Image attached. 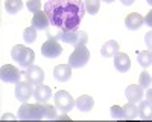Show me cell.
Returning a JSON list of instances; mask_svg holds the SVG:
<instances>
[{
	"label": "cell",
	"instance_id": "cell-1",
	"mask_svg": "<svg viewBox=\"0 0 152 122\" xmlns=\"http://www.w3.org/2000/svg\"><path fill=\"white\" fill-rule=\"evenodd\" d=\"M44 11L50 24L59 31H78L85 14L82 0H47Z\"/></svg>",
	"mask_w": 152,
	"mask_h": 122
},
{
	"label": "cell",
	"instance_id": "cell-2",
	"mask_svg": "<svg viewBox=\"0 0 152 122\" xmlns=\"http://www.w3.org/2000/svg\"><path fill=\"white\" fill-rule=\"evenodd\" d=\"M11 57L14 61H17L18 66L20 67H24V69H28L29 66L34 64V61H35V54L32 49L26 47V46H23V44H17L11 49Z\"/></svg>",
	"mask_w": 152,
	"mask_h": 122
},
{
	"label": "cell",
	"instance_id": "cell-3",
	"mask_svg": "<svg viewBox=\"0 0 152 122\" xmlns=\"http://www.w3.org/2000/svg\"><path fill=\"white\" fill-rule=\"evenodd\" d=\"M18 119L21 121H40L44 119V108L43 104H26L23 102V105L18 108Z\"/></svg>",
	"mask_w": 152,
	"mask_h": 122
},
{
	"label": "cell",
	"instance_id": "cell-4",
	"mask_svg": "<svg viewBox=\"0 0 152 122\" xmlns=\"http://www.w3.org/2000/svg\"><path fill=\"white\" fill-rule=\"evenodd\" d=\"M88 60H90V51L87 49V46H79L75 47V51L69 57V64L73 69H79L88 63Z\"/></svg>",
	"mask_w": 152,
	"mask_h": 122
},
{
	"label": "cell",
	"instance_id": "cell-5",
	"mask_svg": "<svg viewBox=\"0 0 152 122\" xmlns=\"http://www.w3.org/2000/svg\"><path fill=\"white\" fill-rule=\"evenodd\" d=\"M61 54H62L61 44L58 43V40L55 38L52 34H49L47 41H44L43 46H41V55L46 57V58H56Z\"/></svg>",
	"mask_w": 152,
	"mask_h": 122
},
{
	"label": "cell",
	"instance_id": "cell-6",
	"mask_svg": "<svg viewBox=\"0 0 152 122\" xmlns=\"http://www.w3.org/2000/svg\"><path fill=\"white\" fill-rule=\"evenodd\" d=\"M53 99H55L56 108L61 110L62 113H69L70 110L76 105V104H75V99L72 98V95H70L69 92H66V90H58V92L55 93Z\"/></svg>",
	"mask_w": 152,
	"mask_h": 122
},
{
	"label": "cell",
	"instance_id": "cell-7",
	"mask_svg": "<svg viewBox=\"0 0 152 122\" xmlns=\"http://www.w3.org/2000/svg\"><path fill=\"white\" fill-rule=\"evenodd\" d=\"M23 76V72H20L15 66H12V64H5L2 66V69H0V78H2L3 82H20Z\"/></svg>",
	"mask_w": 152,
	"mask_h": 122
},
{
	"label": "cell",
	"instance_id": "cell-8",
	"mask_svg": "<svg viewBox=\"0 0 152 122\" xmlns=\"http://www.w3.org/2000/svg\"><path fill=\"white\" fill-rule=\"evenodd\" d=\"M23 76L24 79H26L28 82L37 85V84H41L43 79H44V70L41 67H38V66H29L26 70L23 72Z\"/></svg>",
	"mask_w": 152,
	"mask_h": 122
},
{
	"label": "cell",
	"instance_id": "cell-9",
	"mask_svg": "<svg viewBox=\"0 0 152 122\" xmlns=\"http://www.w3.org/2000/svg\"><path fill=\"white\" fill-rule=\"evenodd\" d=\"M32 95H34V89H32L31 82H28V81H20V82L15 84V98H17L18 101L26 102Z\"/></svg>",
	"mask_w": 152,
	"mask_h": 122
},
{
	"label": "cell",
	"instance_id": "cell-10",
	"mask_svg": "<svg viewBox=\"0 0 152 122\" xmlns=\"http://www.w3.org/2000/svg\"><path fill=\"white\" fill-rule=\"evenodd\" d=\"M34 98L37 102L40 104H46L50 98H52V89L49 85H44L43 82L41 84H37V87L34 90Z\"/></svg>",
	"mask_w": 152,
	"mask_h": 122
},
{
	"label": "cell",
	"instance_id": "cell-11",
	"mask_svg": "<svg viewBox=\"0 0 152 122\" xmlns=\"http://www.w3.org/2000/svg\"><path fill=\"white\" fill-rule=\"evenodd\" d=\"M125 96L129 102H140L143 99V87L140 84H129L125 90Z\"/></svg>",
	"mask_w": 152,
	"mask_h": 122
},
{
	"label": "cell",
	"instance_id": "cell-12",
	"mask_svg": "<svg viewBox=\"0 0 152 122\" xmlns=\"http://www.w3.org/2000/svg\"><path fill=\"white\" fill-rule=\"evenodd\" d=\"M143 23H145V17H142L138 12H131V14H128L125 18V26L129 31L140 29L143 26Z\"/></svg>",
	"mask_w": 152,
	"mask_h": 122
},
{
	"label": "cell",
	"instance_id": "cell-13",
	"mask_svg": "<svg viewBox=\"0 0 152 122\" xmlns=\"http://www.w3.org/2000/svg\"><path fill=\"white\" fill-rule=\"evenodd\" d=\"M53 78L59 82H66L72 78V66L70 64H59L53 69Z\"/></svg>",
	"mask_w": 152,
	"mask_h": 122
},
{
	"label": "cell",
	"instance_id": "cell-14",
	"mask_svg": "<svg viewBox=\"0 0 152 122\" xmlns=\"http://www.w3.org/2000/svg\"><path fill=\"white\" fill-rule=\"evenodd\" d=\"M114 67H116L119 72L125 73V72H128L131 69V60L129 57L123 54V52H119L114 55Z\"/></svg>",
	"mask_w": 152,
	"mask_h": 122
},
{
	"label": "cell",
	"instance_id": "cell-15",
	"mask_svg": "<svg viewBox=\"0 0 152 122\" xmlns=\"http://www.w3.org/2000/svg\"><path fill=\"white\" fill-rule=\"evenodd\" d=\"M32 26L35 29H41V31L43 29H49L50 20H49V15L46 14V11L44 12H41V11L35 12L34 17H32Z\"/></svg>",
	"mask_w": 152,
	"mask_h": 122
},
{
	"label": "cell",
	"instance_id": "cell-16",
	"mask_svg": "<svg viewBox=\"0 0 152 122\" xmlns=\"http://www.w3.org/2000/svg\"><path fill=\"white\" fill-rule=\"evenodd\" d=\"M55 38L62 41V43H67V44H76V40H78V31H58L55 35Z\"/></svg>",
	"mask_w": 152,
	"mask_h": 122
},
{
	"label": "cell",
	"instance_id": "cell-17",
	"mask_svg": "<svg viewBox=\"0 0 152 122\" xmlns=\"http://www.w3.org/2000/svg\"><path fill=\"white\" fill-rule=\"evenodd\" d=\"M119 49H120V46H119L117 41L110 40V41L104 43L102 49H100V54H102V57H105V58H111L116 54H119Z\"/></svg>",
	"mask_w": 152,
	"mask_h": 122
},
{
	"label": "cell",
	"instance_id": "cell-18",
	"mask_svg": "<svg viewBox=\"0 0 152 122\" xmlns=\"http://www.w3.org/2000/svg\"><path fill=\"white\" fill-rule=\"evenodd\" d=\"M75 104H76V107H78V110H81V112H90V110L93 108V105H94V99L88 95H82L79 98H76Z\"/></svg>",
	"mask_w": 152,
	"mask_h": 122
},
{
	"label": "cell",
	"instance_id": "cell-19",
	"mask_svg": "<svg viewBox=\"0 0 152 122\" xmlns=\"http://www.w3.org/2000/svg\"><path fill=\"white\" fill-rule=\"evenodd\" d=\"M138 115L142 119H152V101L149 99H142L138 105Z\"/></svg>",
	"mask_w": 152,
	"mask_h": 122
},
{
	"label": "cell",
	"instance_id": "cell-20",
	"mask_svg": "<svg viewBox=\"0 0 152 122\" xmlns=\"http://www.w3.org/2000/svg\"><path fill=\"white\" fill-rule=\"evenodd\" d=\"M137 60H138V64L142 67L148 69L152 64V51H142V52H137Z\"/></svg>",
	"mask_w": 152,
	"mask_h": 122
},
{
	"label": "cell",
	"instance_id": "cell-21",
	"mask_svg": "<svg viewBox=\"0 0 152 122\" xmlns=\"http://www.w3.org/2000/svg\"><path fill=\"white\" fill-rule=\"evenodd\" d=\"M123 113H125V119H135L138 116V107L135 105V102H129L123 105Z\"/></svg>",
	"mask_w": 152,
	"mask_h": 122
},
{
	"label": "cell",
	"instance_id": "cell-22",
	"mask_svg": "<svg viewBox=\"0 0 152 122\" xmlns=\"http://www.w3.org/2000/svg\"><path fill=\"white\" fill-rule=\"evenodd\" d=\"M23 8V2L21 0H6L5 2V9L9 14H17Z\"/></svg>",
	"mask_w": 152,
	"mask_h": 122
},
{
	"label": "cell",
	"instance_id": "cell-23",
	"mask_svg": "<svg viewBox=\"0 0 152 122\" xmlns=\"http://www.w3.org/2000/svg\"><path fill=\"white\" fill-rule=\"evenodd\" d=\"M84 5H85V11L88 12V14L94 15V14H97V12H99L100 0H85Z\"/></svg>",
	"mask_w": 152,
	"mask_h": 122
},
{
	"label": "cell",
	"instance_id": "cell-24",
	"mask_svg": "<svg viewBox=\"0 0 152 122\" xmlns=\"http://www.w3.org/2000/svg\"><path fill=\"white\" fill-rule=\"evenodd\" d=\"M43 108H44V119H58L56 105H49L46 102V104H43Z\"/></svg>",
	"mask_w": 152,
	"mask_h": 122
},
{
	"label": "cell",
	"instance_id": "cell-25",
	"mask_svg": "<svg viewBox=\"0 0 152 122\" xmlns=\"http://www.w3.org/2000/svg\"><path fill=\"white\" fill-rule=\"evenodd\" d=\"M23 38H24V41H26V43H34L37 40V29L34 26L26 28V29L23 31Z\"/></svg>",
	"mask_w": 152,
	"mask_h": 122
},
{
	"label": "cell",
	"instance_id": "cell-26",
	"mask_svg": "<svg viewBox=\"0 0 152 122\" xmlns=\"http://www.w3.org/2000/svg\"><path fill=\"white\" fill-rule=\"evenodd\" d=\"M138 84H140L143 89H148L149 85L152 84V76L149 75V72L145 70V72L140 73V78H138Z\"/></svg>",
	"mask_w": 152,
	"mask_h": 122
},
{
	"label": "cell",
	"instance_id": "cell-27",
	"mask_svg": "<svg viewBox=\"0 0 152 122\" xmlns=\"http://www.w3.org/2000/svg\"><path fill=\"white\" fill-rule=\"evenodd\" d=\"M110 110H111V116H113L114 119H125L123 107H119V105H113Z\"/></svg>",
	"mask_w": 152,
	"mask_h": 122
},
{
	"label": "cell",
	"instance_id": "cell-28",
	"mask_svg": "<svg viewBox=\"0 0 152 122\" xmlns=\"http://www.w3.org/2000/svg\"><path fill=\"white\" fill-rule=\"evenodd\" d=\"M28 9L31 12H38V11H41V0H28V3H26Z\"/></svg>",
	"mask_w": 152,
	"mask_h": 122
},
{
	"label": "cell",
	"instance_id": "cell-29",
	"mask_svg": "<svg viewBox=\"0 0 152 122\" xmlns=\"http://www.w3.org/2000/svg\"><path fill=\"white\" fill-rule=\"evenodd\" d=\"M88 41V37L84 31H78V40H76V44L75 47H79V46H85Z\"/></svg>",
	"mask_w": 152,
	"mask_h": 122
},
{
	"label": "cell",
	"instance_id": "cell-30",
	"mask_svg": "<svg viewBox=\"0 0 152 122\" xmlns=\"http://www.w3.org/2000/svg\"><path fill=\"white\" fill-rule=\"evenodd\" d=\"M145 43H146L148 49H151V51H152V31H149V32L145 35Z\"/></svg>",
	"mask_w": 152,
	"mask_h": 122
},
{
	"label": "cell",
	"instance_id": "cell-31",
	"mask_svg": "<svg viewBox=\"0 0 152 122\" xmlns=\"http://www.w3.org/2000/svg\"><path fill=\"white\" fill-rule=\"evenodd\" d=\"M145 23H146L148 26L152 29V9H151V11L148 12V14L145 15Z\"/></svg>",
	"mask_w": 152,
	"mask_h": 122
},
{
	"label": "cell",
	"instance_id": "cell-32",
	"mask_svg": "<svg viewBox=\"0 0 152 122\" xmlns=\"http://www.w3.org/2000/svg\"><path fill=\"white\" fill-rule=\"evenodd\" d=\"M120 2H122L125 6H131V5L134 3V0H120Z\"/></svg>",
	"mask_w": 152,
	"mask_h": 122
},
{
	"label": "cell",
	"instance_id": "cell-33",
	"mask_svg": "<svg viewBox=\"0 0 152 122\" xmlns=\"http://www.w3.org/2000/svg\"><path fill=\"white\" fill-rule=\"evenodd\" d=\"M58 119H61V121H70V116L66 113V115H62V116H58Z\"/></svg>",
	"mask_w": 152,
	"mask_h": 122
},
{
	"label": "cell",
	"instance_id": "cell-34",
	"mask_svg": "<svg viewBox=\"0 0 152 122\" xmlns=\"http://www.w3.org/2000/svg\"><path fill=\"white\" fill-rule=\"evenodd\" d=\"M146 99L152 101V89H151V90H148V93H146Z\"/></svg>",
	"mask_w": 152,
	"mask_h": 122
},
{
	"label": "cell",
	"instance_id": "cell-35",
	"mask_svg": "<svg viewBox=\"0 0 152 122\" xmlns=\"http://www.w3.org/2000/svg\"><path fill=\"white\" fill-rule=\"evenodd\" d=\"M104 2H105V3H113L114 0H104Z\"/></svg>",
	"mask_w": 152,
	"mask_h": 122
},
{
	"label": "cell",
	"instance_id": "cell-36",
	"mask_svg": "<svg viewBox=\"0 0 152 122\" xmlns=\"http://www.w3.org/2000/svg\"><path fill=\"white\" fill-rule=\"evenodd\" d=\"M146 2H148V3H149V5L152 6V0H146Z\"/></svg>",
	"mask_w": 152,
	"mask_h": 122
}]
</instances>
